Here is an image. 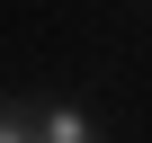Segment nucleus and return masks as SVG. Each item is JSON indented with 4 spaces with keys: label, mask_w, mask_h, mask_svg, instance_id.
<instances>
[{
    "label": "nucleus",
    "mask_w": 152,
    "mask_h": 143,
    "mask_svg": "<svg viewBox=\"0 0 152 143\" xmlns=\"http://www.w3.org/2000/svg\"><path fill=\"white\" fill-rule=\"evenodd\" d=\"M45 143H90V134H81V116H72V107H54V116H45Z\"/></svg>",
    "instance_id": "nucleus-1"
},
{
    "label": "nucleus",
    "mask_w": 152,
    "mask_h": 143,
    "mask_svg": "<svg viewBox=\"0 0 152 143\" xmlns=\"http://www.w3.org/2000/svg\"><path fill=\"white\" fill-rule=\"evenodd\" d=\"M0 143H27V134H18V125H0Z\"/></svg>",
    "instance_id": "nucleus-2"
}]
</instances>
